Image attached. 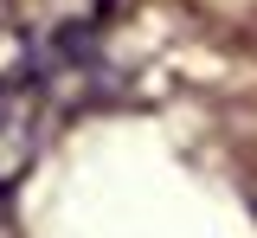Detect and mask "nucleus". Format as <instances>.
Masks as SVG:
<instances>
[{
	"mask_svg": "<svg viewBox=\"0 0 257 238\" xmlns=\"http://www.w3.org/2000/svg\"><path fill=\"white\" fill-rule=\"evenodd\" d=\"M116 0H13V26H26L45 52H64L77 39H90L109 20Z\"/></svg>",
	"mask_w": 257,
	"mask_h": 238,
	"instance_id": "f03ea898",
	"label": "nucleus"
},
{
	"mask_svg": "<svg viewBox=\"0 0 257 238\" xmlns=\"http://www.w3.org/2000/svg\"><path fill=\"white\" fill-rule=\"evenodd\" d=\"M39 39L26 26H0V206L13 200V187L32 174L45 129H52V84L39 65Z\"/></svg>",
	"mask_w": 257,
	"mask_h": 238,
	"instance_id": "f257e3e1",
	"label": "nucleus"
}]
</instances>
